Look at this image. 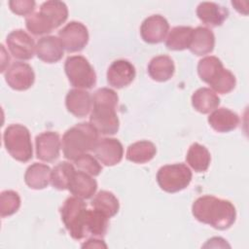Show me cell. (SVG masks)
Masks as SVG:
<instances>
[{"label":"cell","mask_w":249,"mask_h":249,"mask_svg":"<svg viewBox=\"0 0 249 249\" xmlns=\"http://www.w3.org/2000/svg\"><path fill=\"white\" fill-rule=\"evenodd\" d=\"M20 207L18 194L12 190L3 191L0 195V215L2 218L15 214Z\"/></svg>","instance_id":"obj_33"},{"label":"cell","mask_w":249,"mask_h":249,"mask_svg":"<svg viewBox=\"0 0 249 249\" xmlns=\"http://www.w3.org/2000/svg\"><path fill=\"white\" fill-rule=\"evenodd\" d=\"M90 204L93 209L101 211L109 218L115 216L120 209L118 198L114 196V194L108 191L98 192L92 198Z\"/></svg>","instance_id":"obj_29"},{"label":"cell","mask_w":249,"mask_h":249,"mask_svg":"<svg viewBox=\"0 0 249 249\" xmlns=\"http://www.w3.org/2000/svg\"><path fill=\"white\" fill-rule=\"evenodd\" d=\"M25 25L33 35L47 34L54 29L51 21L40 11L29 15L25 19Z\"/></svg>","instance_id":"obj_32"},{"label":"cell","mask_w":249,"mask_h":249,"mask_svg":"<svg viewBox=\"0 0 249 249\" xmlns=\"http://www.w3.org/2000/svg\"><path fill=\"white\" fill-rule=\"evenodd\" d=\"M97 183L91 175L84 171H75L69 183V192L82 199L90 198L96 192Z\"/></svg>","instance_id":"obj_19"},{"label":"cell","mask_w":249,"mask_h":249,"mask_svg":"<svg viewBox=\"0 0 249 249\" xmlns=\"http://www.w3.org/2000/svg\"><path fill=\"white\" fill-rule=\"evenodd\" d=\"M192 213L197 221L220 231L231 228L236 218L235 207L231 201L208 195L195 200Z\"/></svg>","instance_id":"obj_1"},{"label":"cell","mask_w":249,"mask_h":249,"mask_svg":"<svg viewBox=\"0 0 249 249\" xmlns=\"http://www.w3.org/2000/svg\"><path fill=\"white\" fill-rule=\"evenodd\" d=\"M36 53L39 59L47 63H55L63 56V47L59 38L44 36L37 42Z\"/></svg>","instance_id":"obj_17"},{"label":"cell","mask_w":249,"mask_h":249,"mask_svg":"<svg viewBox=\"0 0 249 249\" xmlns=\"http://www.w3.org/2000/svg\"><path fill=\"white\" fill-rule=\"evenodd\" d=\"M169 30V23L160 15H153L144 19L140 27L142 39L149 44L162 42Z\"/></svg>","instance_id":"obj_12"},{"label":"cell","mask_w":249,"mask_h":249,"mask_svg":"<svg viewBox=\"0 0 249 249\" xmlns=\"http://www.w3.org/2000/svg\"><path fill=\"white\" fill-rule=\"evenodd\" d=\"M192 177V171L186 164L174 163L163 165L158 170L157 182L161 190L172 194L186 189Z\"/></svg>","instance_id":"obj_7"},{"label":"cell","mask_w":249,"mask_h":249,"mask_svg":"<svg viewBox=\"0 0 249 249\" xmlns=\"http://www.w3.org/2000/svg\"><path fill=\"white\" fill-rule=\"evenodd\" d=\"M215 46L214 33L207 27L198 26L194 29L190 51L196 55H203L211 53Z\"/></svg>","instance_id":"obj_21"},{"label":"cell","mask_w":249,"mask_h":249,"mask_svg":"<svg viewBox=\"0 0 249 249\" xmlns=\"http://www.w3.org/2000/svg\"><path fill=\"white\" fill-rule=\"evenodd\" d=\"M74 166L68 161H61L56 164L51 173V183L57 190H68L69 183L75 173Z\"/></svg>","instance_id":"obj_30"},{"label":"cell","mask_w":249,"mask_h":249,"mask_svg":"<svg viewBox=\"0 0 249 249\" xmlns=\"http://www.w3.org/2000/svg\"><path fill=\"white\" fill-rule=\"evenodd\" d=\"M98 131L90 123H81L67 129L62 137V151L69 160L93 151L98 142Z\"/></svg>","instance_id":"obj_3"},{"label":"cell","mask_w":249,"mask_h":249,"mask_svg":"<svg viewBox=\"0 0 249 249\" xmlns=\"http://www.w3.org/2000/svg\"><path fill=\"white\" fill-rule=\"evenodd\" d=\"M58 38L68 53L80 52L89 42V31L82 22L70 21L58 32Z\"/></svg>","instance_id":"obj_9"},{"label":"cell","mask_w":249,"mask_h":249,"mask_svg":"<svg viewBox=\"0 0 249 249\" xmlns=\"http://www.w3.org/2000/svg\"><path fill=\"white\" fill-rule=\"evenodd\" d=\"M108 219L101 211L96 209L87 211L86 216V231L89 233H91L94 236L102 237L107 232L108 229Z\"/></svg>","instance_id":"obj_31"},{"label":"cell","mask_w":249,"mask_h":249,"mask_svg":"<svg viewBox=\"0 0 249 249\" xmlns=\"http://www.w3.org/2000/svg\"><path fill=\"white\" fill-rule=\"evenodd\" d=\"M74 162L80 170L91 176H98L102 170V167L96 159L89 154H84L80 156L74 160Z\"/></svg>","instance_id":"obj_34"},{"label":"cell","mask_w":249,"mask_h":249,"mask_svg":"<svg viewBox=\"0 0 249 249\" xmlns=\"http://www.w3.org/2000/svg\"><path fill=\"white\" fill-rule=\"evenodd\" d=\"M65 74L70 84L78 89H91L96 83V74L89 60L82 55L67 57Z\"/></svg>","instance_id":"obj_8"},{"label":"cell","mask_w":249,"mask_h":249,"mask_svg":"<svg viewBox=\"0 0 249 249\" xmlns=\"http://www.w3.org/2000/svg\"><path fill=\"white\" fill-rule=\"evenodd\" d=\"M36 156L43 161H53L59 157L60 139L55 131H45L36 136Z\"/></svg>","instance_id":"obj_13"},{"label":"cell","mask_w":249,"mask_h":249,"mask_svg":"<svg viewBox=\"0 0 249 249\" xmlns=\"http://www.w3.org/2000/svg\"><path fill=\"white\" fill-rule=\"evenodd\" d=\"M93 153L104 165L113 166L122 160L124 148L116 138H102L96 143Z\"/></svg>","instance_id":"obj_15"},{"label":"cell","mask_w":249,"mask_h":249,"mask_svg":"<svg viewBox=\"0 0 249 249\" xmlns=\"http://www.w3.org/2000/svg\"><path fill=\"white\" fill-rule=\"evenodd\" d=\"M175 71L174 62L168 55H158L151 59L148 65L149 76L157 82L169 80Z\"/></svg>","instance_id":"obj_23"},{"label":"cell","mask_w":249,"mask_h":249,"mask_svg":"<svg viewBox=\"0 0 249 249\" xmlns=\"http://www.w3.org/2000/svg\"><path fill=\"white\" fill-rule=\"evenodd\" d=\"M40 12L47 17L54 29L60 26L68 18V9L66 4L57 0L44 2L40 6Z\"/></svg>","instance_id":"obj_28"},{"label":"cell","mask_w":249,"mask_h":249,"mask_svg":"<svg viewBox=\"0 0 249 249\" xmlns=\"http://www.w3.org/2000/svg\"><path fill=\"white\" fill-rule=\"evenodd\" d=\"M197 73L200 79L218 93L231 92L236 84L234 75L224 68L222 61L213 55L205 56L198 61Z\"/></svg>","instance_id":"obj_4"},{"label":"cell","mask_w":249,"mask_h":249,"mask_svg":"<svg viewBox=\"0 0 249 249\" xmlns=\"http://www.w3.org/2000/svg\"><path fill=\"white\" fill-rule=\"evenodd\" d=\"M210 126L218 132H229L237 127L239 117L228 108L215 109L208 117Z\"/></svg>","instance_id":"obj_20"},{"label":"cell","mask_w":249,"mask_h":249,"mask_svg":"<svg viewBox=\"0 0 249 249\" xmlns=\"http://www.w3.org/2000/svg\"><path fill=\"white\" fill-rule=\"evenodd\" d=\"M197 18L206 25L220 26L229 16L227 8L214 2H201L196 8Z\"/></svg>","instance_id":"obj_18"},{"label":"cell","mask_w":249,"mask_h":249,"mask_svg":"<svg viewBox=\"0 0 249 249\" xmlns=\"http://www.w3.org/2000/svg\"><path fill=\"white\" fill-rule=\"evenodd\" d=\"M5 80L10 88L16 90H26L34 84L35 74L29 64L17 61L7 69Z\"/></svg>","instance_id":"obj_10"},{"label":"cell","mask_w":249,"mask_h":249,"mask_svg":"<svg viewBox=\"0 0 249 249\" xmlns=\"http://www.w3.org/2000/svg\"><path fill=\"white\" fill-rule=\"evenodd\" d=\"M4 145L8 153L21 162H27L33 157L32 143L28 128L19 124L9 125L3 134Z\"/></svg>","instance_id":"obj_6"},{"label":"cell","mask_w":249,"mask_h":249,"mask_svg":"<svg viewBox=\"0 0 249 249\" xmlns=\"http://www.w3.org/2000/svg\"><path fill=\"white\" fill-rule=\"evenodd\" d=\"M35 1L33 0H11L9 7L11 11L18 16H26L31 14L35 9Z\"/></svg>","instance_id":"obj_35"},{"label":"cell","mask_w":249,"mask_h":249,"mask_svg":"<svg viewBox=\"0 0 249 249\" xmlns=\"http://www.w3.org/2000/svg\"><path fill=\"white\" fill-rule=\"evenodd\" d=\"M52 170L47 164L34 162L29 165L24 174L25 184L34 190H41L48 187L51 182Z\"/></svg>","instance_id":"obj_22"},{"label":"cell","mask_w":249,"mask_h":249,"mask_svg":"<svg viewBox=\"0 0 249 249\" xmlns=\"http://www.w3.org/2000/svg\"><path fill=\"white\" fill-rule=\"evenodd\" d=\"M136 71L131 62L125 59H118L111 63L107 70V82L116 89L128 86L135 78Z\"/></svg>","instance_id":"obj_14"},{"label":"cell","mask_w":249,"mask_h":249,"mask_svg":"<svg viewBox=\"0 0 249 249\" xmlns=\"http://www.w3.org/2000/svg\"><path fill=\"white\" fill-rule=\"evenodd\" d=\"M186 160L196 172H204L209 167L211 157L207 148L198 143H194L188 150Z\"/></svg>","instance_id":"obj_27"},{"label":"cell","mask_w":249,"mask_h":249,"mask_svg":"<svg viewBox=\"0 0 249 249\" xmlns=\"http://www.w3.org/2000/svg\"><path fill=\"white\" fill-rule=\"evenodd\" d=\"M194 29L191 26H176L169 32L165 46L168 50L182 51L189 49L193 39Z\"/></svg>","instance_id":"obj_26"},{"label":"cell","mask_w":249,"mask_h":249,"mask_svg":"<svg viewBox=\"0 0 249 249\" xmlns=\"http://www.w3.org/2000/svg\"><path fill=\"white\" fill-rule=\"evenodd\" d=\"M83 248H106V244L103 242V240L96 239V238H89L82 245Z\"/></svg>","instance_id":"obj_36"},{"label":"cell","mask_w":249,"mask_h":249,"mask_svg":"<svg viewBox=\"0 0 249 249\" xmlns=\"http://www.w3.org/2000/svg\"><path fill=\"white\" fill-rule=\"evenodd\" d=\"M118 101V94L111 89L101 88L94 92L89 122L98 133L113 135L118 132L120 126L116 112Z\"/></svg>","instance_id":"obj_2"},{"label":"cell","mask_w":249,"mask_h":249,"mask_svg":"<svg viewBox=\"0 0 249 249\" xmlns=\"http://www.w3.org/2000/svg\"><path fill=\"white\" fill-rule=\"evenodd\" d=\"M157 153L155 144L148 140L135 142L128 146L126 150V159L135 163H145L150 161Z\"/></svg>","instance_id":"obj_25"},{"label":"cell","mask_w":249,"mask_h":249,"mask_svg":"<svg viewBox=\"0 0 249 249\" xmlns=\"http://www.w3.org/2000/svg\"><path fill=\"white\" fill-rule=\"evenodd\" d=\"M65 105L68 112L75 117H86L92 107L91 95L84 89H73L66 94Z\"/></svg>","instance_id":"obj_16"},{"label":"cell","mask_w":249,"mask_h":249,"mask_svg":"<svg viewBox=\"0 0 249 249\" xmlns=\"http://www.w3.org/2000/svg\"><path fill=\"white\" fill-rule=\"evenodd\" d=\"M6 43L12 55L18 59L28 60L34 55V40L22 29L12 31L7 36Z\"/></svg>","instance_id":"obj_11"},{"label":"cell","mask_w":249,"mask_h":249,"mask_svg":"<svg viewBox=\"0 0 249 249\" xmlns=\"http://www.w3.org/2000/svg\"><path fill=\"white\" fill-rule=\"evenodd\" d=\"M220 104V98L214 90L208 88H200L192 95L193 107L201 114H208L214 111Z\"/></svg>","instance_id":"obj_24"},{"label":"cell","mask_w":249,"mask_h":249,"mask_svg":"<svg viewBox=\"0 0 249 249\" xmlns=\"http://www.w3.org/2000/svg\"><path fill=\"white\" fill-rule=\"evenodd\" d=\"M87 204L77 196H69L60 208L61 220L72 238L80 240L88 232L86 231Z\"/></svg>","instance_id":"obj_5"}]
</instances>
